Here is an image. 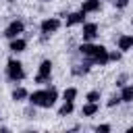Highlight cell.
I'll return each mask as SVG.
<instances>
[{
	"label": "cell",
	"instance_id": "d4e9b609",
	"mask_svg": "<svg viewBox=\"0 0 133 133\" xmlns=\"http://www.w3.org/2000/svg\"><path fill=\"white\" fill-rule=\"evenodd\" d=\"M25 116H27V118H33V116H35V106H33V104H31V108L25 110Z\"/></svg>",
	"mask_w": 133,
	"mask_h": 133
},
{
	"label": "cell",
	"instance_id": "52a82bcc",
	"mask_svg": "<svg viewBox=\"0 0 133 133\" xmlns=\"http://www.w3.org/2000/svg\"><path fill=\"white\" fill-rule=\"evenodd\" d=\"M96 50H98V44H91V42H83L79 48H77V52L83 56V58H94V54H96Z\"/></svg>",
	"mask_w": 133,
	"mask_h": 133
},
{
	"label": "cell",
	"instance_id": "9c48e42d",
	"mask_svg": "<svg viewBox=\"0 0 133 133\" xmlns=\"http://www.w3.org/2000/svg\"><path fill=\"white\" fill-rule=\"evenodd\" d=\"M83 23H85V12H83V10H77V12H69V15H66V27L83 25Z\"/></svg>",
	"mask_w": 133,
	"mask_h": 133
},
{
	"label": "cell",
	"instance_id": "f546056e",
	"mask_svg": "<svg viewBox=\"0 0 133 133\" xmlns=\"http://www.w3.org/2000/svg\"><path fill=\"white\" fill-rule=\"evenodd\" d=\"M110 2H112V0H110Z\"/></svg>",
	"mask_w": 133,
	"mask_h": 133
},
{
	"label": "cell",
	"instance_id": "9a60e30c",
	"mask_svg": "<svg viewBox=\"0 0 133 133\" xmlns=\"http://www.w3.org/2000/svg\"><path fill=\"white\" fill-rule=\"evenodd\" d=\"M27 96H29V91L25 89V87H17V89H12V102H23V100H27Z\"/></svg>",
	"mask_w": 133,
	"mask_h": 133
},
{
	"label": "cell",
	"instance_id": "44dd1931",
	"mask_svg": "<svg viewBox=\"0 0 133 133\" xmlns=\"http://www.w3.org/2000/svg\"><path fill=\"white\" fill-rule=\"evenodd\" d=\"M118 104H121V96H112V98L106 102V106H108V108H114V106H118Z\"/></svg>",
	"mask_w": 133,
	"mask_h": 133
},
{
	"label": "cell",
	"instance_id": "5bb4252c",
	"mask_svg": "<svg viewBox=\"0 0 133 133\" xmlns=\"http://www.w3.org/2000/svg\"><path fill=\"white\" fill-rule=\"evenodd\" d=\"M52 66H54V64H52V60H48V58H46V60H42V62H39V71H37V73H39V75H44V77H50V75H52Z\"/></svg>",
	"mask_w": 133,
	"mask_h": 133
},
{
	"label": "cell",
	"instance_id": "603a6c76",
	"mask_svg": "<svg viewBox=\"0 0 133 133\" xmlns=\"http://www.w3.org/2000/svg\"><path fill=\"white\" fill-rule=\"evenodd\" d=\"M98 133H108V131H112V127L110 125H98V127H94Z\"/></svg>",
	"mask_w": 133,
	"mask_h": 133
},
{
	"label": "cell",
	"instance_id": "2e32d148",
	"mask_svg": "<svg viewBox=\"0 0 133 133\" xmlns=\"http://www.w3.org/2000/svg\"><path fill=\"white\" fill-rule=\"evenodd\" d=\"M77 87H66L64 91H62V100L64 102H75V98H77Z\"/></svg>",
	"mask_w": 133,
	"mask_h": 133
},
{
	"label": "cell",
	"instance_id": "8992f818",
	"mask_svg": "<svg viewBox=\"0 0 133 133\" xmlns=\"http://www.w3.org/2000/svg\"><path fill=\"white\" fill-rule=\"evenodd\" d=\"M91 62H94V64H100V66L108 64V62H110V60H108V48H106V46H102V44H98V50H96V54H94Z\"/></svg>",
	"mask_w": 133,
	"mask_h": 133
},
{
	"label": "cell",
	"instance_id": "cb8c5ba5",
	"mask_svg": "<svg viewBox=\"0 0 133 133\" xmlns=\"http://www.w3.org/2000/svg\"><path fill=\"white\" fill-rule=\"evenodd\" d=\"M112 4H114L116 8H127V6H129V0H112Z\"/></svg>",
	"mask_w": 133,
	"mask_h": 133
},
{
	"label": "cell",
	"instance_id": "5b68a950",
	"mask_svg": "<svg viewBox=\"0 0 133 133\" xmlns=\"http://www.w3.org/2000/svg\"><path fill=\"white\" fill-rule=\"evenodd\" d=\"M81 37H83V42H94L98 37V25L96 23H83Z\"/></svg>",
	"mask_w": 133,
	"mask_h": 133
},
{
	"label": "cell",
	"instance_id": "d6986e66",
	"mask_svg": "<svg viewBox=\"0 0 133 133\" xmlns=\"http://www.w3.org/2000/svg\"><path fill=\"white\" fill-rule=\"evenodd\" d=\"M123 58V52L121 50H108V60H114V62H118Z\"/></svg>",
	"mask_w": 133,
	"mask_h": 133
},
{
	"label": "cell",
	"instance_id": "484cf974",
	"mask_svg": "<svg viewBox=\"0 0 133 133\" xmlns=\"http://www.w3.org/2000/svg\"><path fill=\"white\" fill-rule=\"evenodd\" d=\"M127 131H129V133H133V125H131V127H129V129H127Z\"/></svg>",
	"mask_w": 133,
	"mask_h": 133
},
{
	"label": "cell",
	"instance_id": "7a4b0ae2",
	"mask_svg": "<svg viewBox=\"0 0 133 133\" xmlns=\"http://www.w3.org/2000/svg\"><path fill=\"white\" fill-rule=\"evenodd\" d=\"M6 77L10 79V81H23L25 79V69H23V62L21 60H17V58H8V62H6Z\"/></svg>",
	"mask_w": 133,
	"mask_h": 133
},
{
	"label": "cell",
	"instance_id": "83f0119b",
	"mask_svg": "<svg viewBox=\"0 0 133 133\" xmlns=\"http://www.w3.org/2000/svg\"><path fill=\"white\" fill-rule=\"evenodd\" d=\"M8 2H17V0H8Z\"/></svg>",
	"mask_w": 133,
	"mask_h": 133
},
{
	"label": "cell",
	"instance_id": "3957f363",
	"mask_svg": "<svg viewBox=\"0 0 133 133\" xmlns=\"http://www.w3.org/2000/svg\"><path fill=\"white\" fill-rule=\"evenodd\" d=\"M23 31H25V23H23L21 19H12V21L6 25V29H4V37L12 39V37H19Z\"/></svg>",
	"mask_w": 133,
	"mask_h": 133
},
{
	"label": "cell",
	"instance_id": "ffe728a7",
	"mask_svg": "<svg viewBox=\"0 0 133 133\" xmlns=\"http://www.w3.org/2000/svg\"><path fill=\"white\" fill-rule=\"evenodd\" d=\"M33 83H37V85H46V83H50V77H44V75H35L33 77Z\"/></svg>",
	"mask_w": 133,
	"mask_h": 133
},
{
	"label": "cell",
	"instance_id": "30bf717a",
	"mask_svg": "<svg viewBox=\"0 0 133 133\" xmlns=\"http://www.w3.org/2000/svg\"><path fill=\"white\" fill-rule=\"evenodd\" d=\"M100 8H102V0H83V4H81V10H83L85 15L98 12Z\"/></svg>",
	"mask_w": 133,
	"mask_h": 133
},
{
	"label": "cell",
	"instance_id": "277c9868",
	"mask_svg": "<svg viewBox=\"0 0 133 133\" xmlns=\"http://www.w3.org/2000/svg\"><path fill=\"white\" fill-rule=\"evenodd\" d=\"M39 29H42V33L52 35V33H56V31L60 29V19H58V17H46V19L39 23Z\"/></svg>",
	"mask_w": 133,
	"mask_h": 133
},
{
	"label": "cell",
	"instance_id": "8fae6325",
	"mask_svg": "<svg viewBox=\"0 0 133 133\" xmlns=\"http://www.w3.org/2000/svg\"><path fill=\"white\" fill-rule=\"evenodd\" d=\"M116 46H118V50H121V52L131 50V48H133V35H118Z\"/></svg>",
	"mask_w": 133,
	"mask_h": 133
},
{
	"label": "cell",
	"instance_id": "f1b7e54d",
	"mask_svg": "<svg viewBox=\"0 0 133 133\" xmlns=\"http://www.w3.org/2000/svg\"><path fill=\"white\" fill-rule=\"evenodd\" d=\"M131 25H133V19H131Z\"/></svg>",
	"mask_w": 133,
	"mask_h": 133
},
{
	"label": "cell",
	"instance_id": "ba28073f",
	"mask_svg": "<svg viewBox=\"0 0 133 133\" xmlns=\"http://www.w3.org/2000/svg\"><path fill=\"white\" fill-rule=\"evenodd\" d=\"M25 48H27V39H23L21 35L19 37H12L10 44H8V50L12 54H21V52H25Z\"/></svg>",
	"mask_w": 133,
	"mask_h": 133
},
{
	"label": "cell",
	"instance_id": "7c38bea8",
	"mask_svg": "<svg viewBox=\"0 0 133 133\" xmlns=\"http://www.w3.org/2000/svg\"><path fill=\"white\" fill-rule=\"evenodd\" d=\"M118 96H121V102L131 104V102H133V85H127V83H125V85L121 87V94H118Z\"/></svg>",
	"mask_w": 133,
	"mask_h": 133
},
{
	"label": "cell",
	"instance_id": "ac0fdd59",
	"mask_svg": "<svg viewBox=\"0 0 133 133\" xmlns=\"http://www.w3.org/2000/svg\"><path fill=\"white\" fill-rule=\"evenodd\" d=\"M100 98H102V91L100 89H91V91L85 94V100L87 102H100Z\"/></svg>",
	"mask_w": 133,
	"mask_h": 133
},
{
	"label": "cell",
	"instance_id": "e0dca14e",
	"mask_svg": "<svg viewBox=\"0 0 133 133\" xmlns=\"http://www.w3.org/2000/svg\"><path fill=\"white\" fill-rule=\"evenodd\" d=\"M73 110H75V102H64V104L58 108V116H69Z\"/></svg>",
	"mask_w": 133,
	"mask_h": 133
},
{
	"label": "cell",
	"instance_id": "6da1fadb",
	"mask_svg": "<svg viewBox=\"0 0 133 133\" xmlns=\"http://www.w3.org/2000/svg\"><path fill=\"white\" fill-rule=\"evenodd\" d=\"M27 100H29V104H33V106L52 108V106L56 104V100H58V89H56L54 85L48 87V89H35L33 94L27 96Z\"/></svg>",
	"mask_w": 133,
	"mask_h": 133
},
{
	"label": "cell",
	"instance_id": "4fadbf2b",
	"mask_svg": "<svg viewBox=\"0 0 133 133\" xmlns=\"http://www.w3.org/2000/svg\"><path fill=\"white\" fill-rule=\"evenodd\" d=\"M98 112V102H87L81 106V116H94Z\"/></svg>",
	"mask_w": 133,
	"mask_h": 133
},
{
	"label": "cell",
	"instance_id": "4316f807",
	"mask_svg": "<svg viewBox=\"0 0 133 133\" xmlns=\"http://www.w3.org/2000/svg\"><path fill=\"white\" fill-rule=\"evenodd\" d=\"M39 2H52V0H39Z\"/></svg>",
	"mask_w": 133,
	"mask_h": 133
},
{
	"label": "cell",
	"instance_id": "7402d4cb",
	"mask_svg": "<svg viewBox=\"0 0 133 133\" xmlns=\"http://www.w3.org/2000/svg\"><path fill=\"white\" fill-rule=\"evenodd\" d=\"M127 79H129V75H127V73H123V75L116 79V87H123V85L127 83Z\"/></svg>",
	"mask_w": 133,
	"mask_h": 133
}]
</instances>
